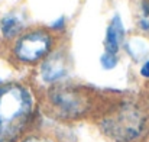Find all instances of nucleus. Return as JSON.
<instances>
[{
  "instance_id": "1",
  "label": "nucleus",
  "mask_w": 149,
  "mask_h": 142,
  "mask_svg": "<svg viewBox=\"0 0 149 142\" xmlns=\"http://www.w3.org/2000/svg\"><path fill=\"white\" fill-rule=\"evenodd\" d=\"M33 110L31 92L19 84L0 87V142H13L28 125Z\"/></svg>"
},
{
  "instance_id": "2",
  "label": "nucleus",
  "mask_w": 149,
  "mask_h": 142,
  "mask_svg": "<svg viewBox=\"0 0 149 142\" xmlns=\"http://www.w3.org/2000/svg\"><path fill=\"white\" fill-rule=\"evenodd\" d=\"M146 118L135 104H122L106 116L101 128L111 139L117 142H130L136 139L145 128Z\"/></svg>"
},
{
  "instance_id": "3",
  "label": "nucleus",
  "mask_w": 149,
  "mask_h": 142,
  "mask_svg": "<svg viewBox=\"0 0 149 142\" xmlns=\"http://www.w3.org/2000/svg\"><path fill=\"white\" fill-rule=\"evenodd\" d=\"M49 101L56 112L65 118H77L88 107V101L84 93L65 86H58L51 90Z\"/></svg>"
},
{
  "instance_id": "4",
  "label": "nucleus",
  "mask_w": 149,
  "mask_h": 142,
  "mask_svg": "<svg viewBox=\"0 0 149 142\" xmlns=\"http://www.w3.org/2000/svg\"><path fill=\"white\" fill-rule=\"evenodd\" d=\"M52 45V38L45 31H33L23 35L16 47L15 54L20 61L25 62H35L45 55H48Z\"/></svg>"
},
{
  "instance_id": "5",
  "label": "nucleus",
  "mask_w": 149,
  "mask_h": 142,
  "mask_svg": "<svg viewBox=\"0 0 149 142\" xmlns=\"http://www.w3.org/2000/svg\"><path fill=\"white\" fill-rule=\"evenodd\" d=\"M68 73V64H67V58L65 55H62L61 52L52 54L49 55L41 67V74L42 78L48 83L56 81L62 77H65Z\"/></svg>"
},
{
  "instance_id": "6",
  "label": "nucleus",
  "mask_w": 149,
  "mask_h": 142,
  "mask_svg": "<svg viewBox=\"0 0 149 142\" xmlns=\"http://www.w3.org/2000/svg\"><path fill=\"white\" fill-rule=\"evenodd\" d=\"M125 39V26L120 20V17L116 15L106 32V39H104V48L107 54L116 55V52L119 51V47L122 44V41Z\"/></svg>"
},
{
  "instance_id": "7",
  "label": "nucleus",
  "mask_w": 149,
  "mask_h": 142,
  "mask_svg": "<svg viewBox=\"0 0 149 142\" xmlns=\"http://www.w3.org/2000/svg\"><path fill=\"white\" fill-rule=\"evenodd\" d=\"M22 29V20L15 15H7L1 19V32L6 38H13Z\"/></svg>"
},
{
  "instance_id": "8",
  "label": "nucleus",
  "mask_w": 149,
  "mask_h": 142,
  "mask_svg": "<svg viewBox=\"0 0 149 142\" xmlns=\"http://www.w3.org/2000/svg\"><path fill=\"white\" fill-rule=\"evenodd\" d=\"M100 62H101V65H103L106 70H110V68L116 67L117 58H116V55H111V54L104 52V54L101 55V58H100Z\"/></svg>"
},
{
  "instance_id": "9",
  "label": "nucleus",
  "mask_w": 149,
  "mask_h": 142,
  "mask_svg": "<svg viewBox=\"0 0 149 142\" xmlns=\"http://www.w3.org/2000/svg\"><path fill=\"white\" fill-rule=\"evenodd\" d=\"M141 74H142L143 77L149 78V61L143 64V67H142V70H141Z\"/></svg>"
},
{
  "instance_id": "10",
  "label": "nucleus",
  "mask_w": 149,
  "mask_h": 142,
  "mask_svg": "<svg viewBox=\"0 0 149 142\" xmlns=\"http://www.w3.org/2000/svg\"><path fill=\"white\" fill-rule=\"evenodd\" d=\"M62 25H64V17H59L56 22H54V28H62Z\"/></svg>"
},
{
  "instance_id": "11",
  "label": "nucleus",
  "mask_w": 149,
  "mask_h": 142,
  "mask_svg": "<svg viewBox=\"0 0 149 142\" xmlns=\"http://www.w3.org/2000/svg\"><path fill=\"white\" fill-rule=\"evenodd\" d=\"M23 142H49V141H47L44 138H29V139H26V141H23Z\"/></svg>"
}]
</instances>
